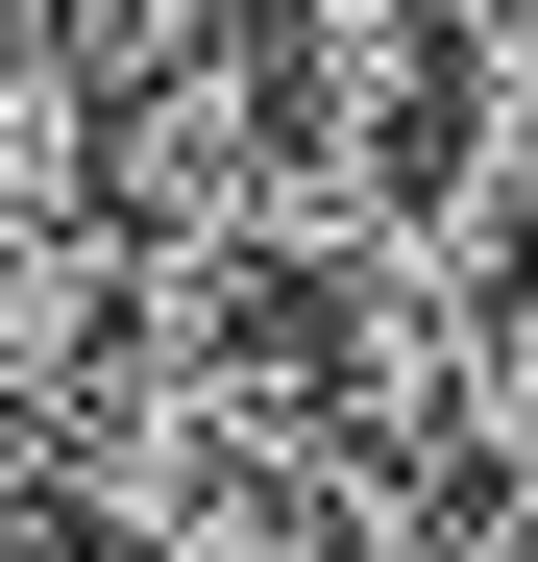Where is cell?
I'll return each mask as SVG.
<instances>
[{"instance_id": "obj_1", "label": "cell", "mask_w": 538, "mask_h": 562, "mask_svg": "<svg viewBox=\"0 0 538 562\" xmlns=\"http://www.w3.org/2000/svg\"><path fill=\"white\" fill-rule=\"evenodd\" d=\"M294 562H514V538L440 490V464H392V440H368V464H343V514H318Z\"/></svg>"}, {"instance_id": "obj_2", "label": "cell", "mask_w": 538, "mask_h": 562, "mask_svg": "<svg viewBox=\"0 0 538 562\" xmlns=\"http://www.w3.org/2000/svg\"><path fill=\"white\" fill-rule=\"evenodd\" d=\"M466 171L538 196V0H466Z\"/></svg>"}]
</instances>
